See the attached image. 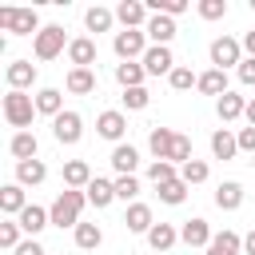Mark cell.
I'll return each instance as SVG.
<instances>
[{"instance_id": "7402d4cb", "label": "cell", "mask_w": 255, "mask_h": 255, "mask_svg": "<svg viewBox=\"0 0 255 255\" xmlns=\"http://www.w3.org/2000/svg\"><path fill=\"white\" fill-rule=\"evenodd\" d=\"M175 135H179V131H171V128H151V139H147L151 155H155V159H167L171 147H175Z\"/></svg>"}, {"instance_id": "7dc6e473", "label": "cell", "mask_w": 255, "mask_h": 255, "mask_svg": "<svg viewBox=\"0 0 255 255\" xmlns=\"http://www.w3.org/2000/svg\"><path fill=\"white\" fill-rule=\"evenodd\" d=\"M16 255H44V247H40V239H24L16 247Z\"/></svg>"}, {"instance_id": "1f68e13d", "label": "cell", "mask_w": 255, "mask_h": 255, "mask_svg": "<svg viewBox=\"0 0 255 255\" xmlns=\"http://www.w3.org/2000/svg\"><path fill=\"white\" fill-rule=\"evenodd\" d=\"M36 135L32 131H16L12 135V155H16V163H24V159H36Z\"/></svg>"}, {"instance_id": "b9f144b4", "label": "cell", "mask_w": 255, "mask_h": 255, "mask_svg": "<svg viewBox=\"0 0 255 255\" xmlns=\"http://www.w3.org/2000/svg\"><path fill=\"white\" fill-rule=\"evenodd\" d=\"M20 231H24V227L12 223V219L0 223V247H12V251H16V247H20Z\"/></svg>"}, {"instance_id": "cb8c5ba5", "label": "cell", "mask_w": 255, "mask_h": 255, "mask_svg": "<svg viewBox=\"0 0 255 255\" xmlns=\"http://www.w3.org/2000/svg\"><path fill=\"white\" fill-rule=\"evenodd\" d=\"M195 88H199V92H207V96H215V100L231 92V88H227V72H219V68H211V72H203Z\"/></svg>"}, {"instance_id": "8992f818", "label": "cell", "mask_w": 255, "mask_h": 255, "mask_svg": "<svg viewBox=\"0 0 255 255\" xmlns=\"http://www.w3.org/2000/svg\"><path fill=\"white\" fill-rule=\"evenodd\" d=\"M64 52V28L60 24H44L40 32H36V56L40 60H52V56H60Z\"/></svg>"}, {"instance_id": "74e56055", "label": "cell", "mask_w": 255, "mask_h": 255, "mask_svg": "<svg viewBox=\"0 0 255 255\" xmlns=\"http://www.w3.org/2000/svg\"><path fill=\"white\" fill-rule=\"evenodd\" d=\"M159 199H163V203H171V207H175V203H183V199H187V183H183V179L163 183V187H159Z\"/></svg>"}, {"instance_id": "7a4b0ae2", "label": "cell", "mask_w": 255, "mask_h": 255, "mask_svg": "<svg viewBox=\"0 0 255 255\" xmlns=\"http://www.w3.org/2000/svg\"><path fill=\"white\" fill-rule=\"evenodd\" d=\"M0 24H4V32H12V36L40 32V28H36V24H40L36 8H20V4H4V8H0Z\"/></svg>"}, {"instance_id": "d6986e66", "label": "cell", "mask_w": 255, "mask_h": 255, "mask_svg": "<svg viewBox=\"0 0 255 255\" xmlns=\"http://www.w3.org/2000/svg\"><path fill=\"white\" fill-rule=\"evenodd\" d=\"M124 227H128V231H143V235H147V231L155 227L151 207H147V203H131V207H128V215H124Z\"/></svg>"}, {"instance_id": "603a6c76", "label": "cell", "mask_w": 255, "mask_h": 255, "mask_svg": "<svg viewBox=\"0 0 255 255\" xmlns=\"http://www.w3.org/2000/svg\"><path fill=\"white\" fill-rule=\"evenodd\" d=\"M84 191H88V203H96V207H108V203L116 199V179H100V175H96V179H92Z\"/></svg>"}, {"instance_id": "ab89813d", "label": "cell", "mask_w": 255, "mask_h": 255, "mask_svg": "<svg viewBox=\"0 0 255 255\" xmlns=\"http://www.w3.org/2000/svg\"><path fill=\"white\" fill-rule=\"evenodd\" d=\"M167 80H171V88H175V92H187V88H195V84H199V76H191V68H179V64H175V72H171Z\"/></svg>"}, {"instance_id": "d6a6232c", "label": "cell", "mask_w": 255, "mask_h": 255, "mask_svg": "<svg viewBox=\"0 0 255 255\" xmlns=\"http://www.w3.org/2000/svg\"><path fill=\"white\" fill-rule=\"evenodd\" d=\"M104 243V231L96 227V223H80L76 227V247H84V251H96Z\"/></svg>"}, {"instance_id": "52a82bcc", "label": "cell", "mask_w": 255, "mask_h": 255, "mask_svg": "<svg viewBox=\"0 0 255 255\" xmlns=\"http://www.w3.org/2000/svg\"><path fill=\"white\" fill-rule=\"evenodd\" d=\"M139 64H143L147 76H163V72L171 76V72H175V56H171V48H163V44H151Z\"/></svg>"}, {"instance_id": "83f0119b", "label": "cell", "mask_w": 255, "mask_h": 255, "mask_svg": "<svg viewBox=\"0 0 255 255\" xmlns=\"http://www.w3.org/2000/svg\"><path fill=\"white\" fill-rule=\"evenodd\" d=\"M235 151H239V139H235L227 128H219V131L211 135V155H215V159H231Z\"/></svg>"}, {"instance_id": "3957f363", "label": "cell", "mask_w": 255, "mask_h": 255, "mask_svg": "<svg viewBox=\"0 0 255 255\" xmlns=\"http://www.w3.org/2000/svg\"><path fill=\"white\" fill-rule=\"evenodd\" d=\"M32 116H36V100L32 96H24V92H8L4 96V120L12 128H28Z\"/></svg>"}, {"instance_id": "f907efd6", "label": "cell", "mask_w": 255, "mask_h": 255, "mask_svg": "<svg viewBox=\"0 0 255 255\" xmlns=\"http://www.w3.org/2000/svg\"><path fill=\"white\" fill-rule=\"evenodd\" d=\"M247 124H251V128H255V96H251V100H247Z\"/></svg>"}, {"instance_id": "f35d334b", "label": "cell", "mask_w": 255, "mask_h": 255, "mask_svg": "<svg viewBox=\"0 0 255 255\" xmlns=\"http://www.w3.org/2000/svg\"><path fill=\"white\" fill-rule=\"evenodd\" d=\"M135 195H139V179H135V175H116V199L128 203V199H135Z\"/></svg>"}, {"instance_id": "f1b7e54d", "label": "cell", "mask_w": 255, "mask_h": 255, "mask_svg": "<svg viewBox=\"0 0 255 255\" xmlns=\"http://www.w3.org/2000/svg\"><path fill=\"white\" fill-rule=\"evenodd\" d=\"M215 203H219L223 211H235V207L243 203V187H239L235 179H227V183H219V187H215Z\"/></svg>"}, {"instance_id": "e575fe53", "label": "cell", "mask_w": 255, "mask_h": 255, "mask_svg": "<svg viewBox=\"0 0 255 255\" xmlns=\"http://www.w3.org/2000/svg\"><path fill=\"white\" fill-rule=\"evenodd\" d=\"M84 24H88V32H108L112 28V12L108 8H88V16H84Z\"/></svg>"}, {"instance_id": "816d5d0a", "label": "cell", "mask_w": 255, "mask_h": 255, "mask_svg": "<svg viewBox=\"0 0 255 255\" xmlns=\"http://www.w3.org/2000/svg\"><path fill=\"white\" fill-rule=\"evenodd\" d=\"M251 12H255V0H251Z\"/></svg>"}, {"instance_id": "4316f807", "label": "cell", "mask_w": 255, "mask_h": 255, "mask_svg": "<svg viewBox=\"0 0 255 255\" xmlns=\"http://www.w3.org/2000/svg\"><path fill=\"white\" fill-rule=\"evenodd\" d=\"M36 112H40V116H52V120H56V116L64 112V96H60L56 88H44V92H36Z\"/></svg>"}, {"instance_id": "484cf974", "label": "cell", "mask_w": 255, "mask_h": 255, "mask_svg": "<svg viewBox=\"0 0 255 255\" xmlns=\"http://www.w3.org/2000/svg\"><path fill=\"white\" fill-rule=\"evenodd\" d=\"M135 163H139V151H135L131 143H116V151H112V167H116L120 175H131Z\"/></svg>"}, {"instance_id": "9a60e30c", "label": "cell", "mask_w": 255, "mask_h": 255, "mask_svg": "<svg viewBox=\"0 0 255 255\" xmlns=\"http://www.w3.org/2000/svg\"><path fill=\"white\" fill-rule=\"evenodd\" d=\"M68 60H72V68H92V64H96V44H92L88 36L72 40V44H68Z\"/></svg>"}, {"instance_id": "30bf717a", "label": "cell", "mask_w": 255, "mask_h": 255, "mask_svg": "<svg viewBox=\"0 0 255 255\" xmlns=\"http://www.w3.org/2000/svg\"><path fill=\"white\" fill-rule=\"evenodd\" d=\"M96 131H100L104 139H120V135L128 131V120H124V112H116V108L100 112V120H96Z\"/></svg>"}, {"instance_id": "d4e9b609", "label": "cell", "mask_w": 255, "mask_h": 255, "mask_svg": "<svg viewBox=\"0 0 255 255\" xmlns=\"http://www.w3.org/2000/svg\"><path fill=\"white\" fill-rule=\"evenodd\" d=\"M215 112H219V120H239V116H247V100L235 96V92H227V96L215 100Z\"/></svg>"}, {"instance_id": "836d02e7", "label": "cell", "mask_w": 255, "mask_h": 255, "mask_svg": "<svg viewBox=\"0 0 255 255\" xmlns=\"http://www.w3.org/2000/svg\"><path fill=\"white\" fill-rule=\"evenodd\" d=\"M147 179H151L155 187H163V183H171V179H179V175H175V163H167V159H155V163L147 167Z\"/></svg>"}, {"instance_id": "5b68a950", "label": "cell", "mask_w": 255, "mask_h": 255, "mask_svg": "<svg viewBox=\"0 0 255 255\" xmlns=\"http://www.w3.org/2000/svg\"><path fill=\"white\" fill-rule=\"evenodd\" d=\"M143 36H147V32H139V28H124V32H116V44H112L116 56H120L124 64L135 60V56L143 60V52H147V48H143Z\"/></svg>"}, {"instance_id": "d590c367", "label": "cell", "mask_w": 255, "mask_h": 255, "mask_svg": "<svg viewBox=\"0 0 255 255\" xmlns=\"http://www.w3.org/2000/svg\"><path fill=\"white\" fill-rule=\"evenodd\" d=\"M191 159H195V155H191V139L179 131V135H175V147H171V155H167V163H179V167H183V163H191Z\"/></svg>"}, {"instance_id": "2e32d148", "label": "cell", "mask_w": 255, "mask_h": 255, "mask_svg": "<svg viewBox=\"0 0 255 255\" xmlns=\"http://www.w3.org/2000/svg\"><path fill=\"white\" fill-rule=\"evenodd\" d=\"M64 88L76 92V96H88V92H96V72L92 68H72L64 76Z\"/></svg>"}, {"instance_id": "f546056e", "label": "cell", "mask_w": 255, "mask_h": 255, "mask_svg": "<svg viewBox=\"0 0 255 255\" xmlns=\"http://www.w3.org/2000/svg\"><path fill=\"white\" fill-rule=\"evenodd\" d=\"M175 239H179V231H175L171 223H155V227L147 231V247H151V251H167Z\"/></svg>"}, {"instance_id": "c3c4849f", "label": "cell", "mask_w": 255, "mask_h": 255, "mask_svg": "<svg viewBox=\"0 0 255 255\" xmlns=\"http://www.w3.org/2000/svg\"><path fill=\"white\" fill-rule=\"evenodd\" d=\"M243 52H247V56H251V60H255V28H251V32H247V36H243Z\"/></svg>"}, {"instance_id": "ba28073f", "label": "cell", "mask_w": 255, "mask_h": 255, "mask_svg": "<svg viewBox=\"0 0 255 255\" xmlns=\"http://www.w3.org/2000/svg\"><path fill=\"white\" fill-rule=\"evenodd\" d=\"M80 131H84L80 112H60V116L52 120V135H56L60 143H76V139H80Z\"/></svg>"}, {"instance_id": "5bb4252c", "label": "cell", "mask_w": 255, "mask_h": 255, "mask_svg": "<svg viewBox=\"0 0 255 255\" xmlns=\"http://www.w3.org/2000/svg\"><path fill=\"white\" fill-rule=\"evenodd\" d=\"M92 179H96V175H92V167H88L84 159H68V163H64V187H76V191H84Z\"/></svg>"}, {"instance_id": "f6af8a7d", "label": "cell", "mask_w": 255, "mask_h": 255, "mask_svg": "<svg viewBox=\"0 0 255 255\" xmlns=\"http://www.w3.org/2000/svg\"><path fill=\"white\" fill-rule=\"evenodd\" d=\"M239 80L255 88V60H251V56H243V64H239Z\"/></svg>"}, {"instance_id": "bcb514c9", "label": "cell", "mask_w": 255, "mask_h": 255, "mask_svg": "<svg viewBox=\"0 0 255 255\" xmlns=\"http://www.w3.org/2000/svg\"><path fill=\"white\" fill-rule=\"evenodd\" d=\"M235 139H239V151H255V128H243Z\"/></svg>"}, {"instance_id": "4dcf8cb0", "label": "cell", "mask_w": 255, "mask_h": 255, "mask_svg": "<svg viewBox=\"0 0 255 255\" xmlns=\"http://www.w3.org/2000/svg\"><path fill=\"white\" fill-rule=\"evenodd\" d=\"M116 80H120L124 92H128V88H143V64H135V60L120 64V68H116Z\"/></svg>"}, {"instance_id": "60d3db41", "label": "cell", "mask_w": 255, "mask_h": 255, "mask_svg": "<svg viewBox=\"0 0 255 255\" xmlns=\"http://www.w3.org/2000/svg\"><path fill=\"white\" fill-rule=\"evenodd\" d=\"M147 100H151L147 88H128V92H124V108H128V112H143Z\"/></svg>"}, {"instance_id": "8d00e7d4", "label": "cell", "mask_w": 255, "mask_h": 255, "mask_svg": "<svg viewBox=\"0 0 255 255\" xmlns=\"http://www.w3.org/2000/svg\"><path fill=\"white\" fill-rule=\"evenodd\" d=\"M179 179H183L187 187H191V183H203V179H207V163H203V159L183 163V167H179Z\"/></svg>"}, {"instance_id": "44dd1931", "label": "cell", "mask_w": 255, "mask_h": 255, "mask_svg": "<svg viewBox=\"0 0 255 255\" xmlns=\"http://www.w3.org/2000/svg\"><path fill=\"white\" fill-rule=\"evenodd\" d=\"M116 16H120V24L124 28H139V24H147L151 16H147V8L139 4V0H124L120 8H116Z\"/></svg>"}, {"instance_id": "ac0fdd59", "label": "cell", "mask_w": 255, "mask_h": 255, "mask_svg": "<svg viewBox=\"0 0 255 255\" xmlns=\"http://www.w3.org/2000/svg\"><path fill=\"white\" fill-rule=\"evenodd\" d=\"M24 207H28L24 187H20V183H4V187H0V211H4V215H20Z\"/></svg>"}, {"instance_id": "ee69618b", "label": "cell", "mask_w": 255, "mask_h": 255, "mask_svg": "<svg viewBox=\"0 0 255 255\" xmlns=\"http://www.w3.org/2000/svg\"><path fill=\"white\" fill-rule=\"evenodd\" d=\"M155 12H163V16H179V12H187V0H155Z\"/></svg>"}, {"instance_id": "9c48e42d", "label": "cell", "mask_w": 255, "mask_h": 255, "mask_svg": "<svg viewBox=\"0 0 255 255\" xmlns=\"http://www.w3.org/2000/svg\"><path fill=\"white\" fill-rule=\"evenodd\" d=\"M4 80H8L12 92H24V88L36 84V64H32V60H12L8 72H4Z\"/></svg>"}, {"instance_id": "4fadbf2b", "label": "cell", "mask_w": 255, "mask_h": 255, "mask_svg": "<svg viewBox=\"0 0 255 255\" xmlns=\"http://www.w3.org/2000/svg\"><path fill=\"white\" fill-rule=\"evenodd\" d=\"M143 32H147L155 44H163V48H167V44H171V36H175V20H171V16H163V12H155V16L143 24Z\"/></svg>"}, {"instance_id": "8fae6325", "label": "cell", "mask_w": 255, "mask_h": 255, "mask_svg": "<svg viewBox=\"0 0 255 255\" xmlns=\"http://www.w3.org/2000/svg\"><path fill=\"white\" fill-rule=\"evenodd\" d=\"M16 223H20V227H24V231H28L32 239H36V235H40V231H44V227L52 223V215H48L44 207H36V203H28V207H24L20 215H16Z\"/></svg>"}, {"instance_id": "7bdbcfd3", "label": "cell", "mask_w": 255, "mask_h": 255, "mask_svg": "<svg viewBox=\"0 0 255 255\" xmlns=\"http://www.w3.org/2000/svg\"><path fill=\"white\" fill-rule=\"evenodd\" d=\"M199 16H203V20H219V16H227V0H203V4H199Z\"/></svg>"}, {"instance_id": "277c9868", "label": "cell", "mask_w": 255, "mask_h": 255, "mask_svg": "<svg viewBox=\"0 0 255 255\" xmlns=\"http://www.w3.org/2000/svg\"><path fill=\"white\" fill-rule=\"evenodd\" d=\"M207 56H211V64H215L219 72H227L231 64H243V44L231 40V36H215L211 48H207Z\"/></svg>"}, {"instance_id": "681fc988", "label": "cell", "mask_w": 255, "mask_h": 255, "mask_svg": "<svg viewBox=\"0 0 255 255\" xmlns=\"http://www.w3.org/2000/svg\"><path fill=\"white\" fill-rule=\"evenodd\" d=\"M243 255H255V227L243 235Z\"/></svg>"}, {"instance_id": "ffe728a7", "label": "cell", "mask_w": 255, "mask_h": 255, "mask_svg": "<svg viewBox=\"0 0 255 255\" xmlns=\"http://www.w3.org/2000/svg\"><path fill=\"white\" fill-rule=\"evenodd\" d=\"M207 255H243V239L235 231H219V235H211Z\"/></svg>"}, {"instance_id": "6da1fadb", "label": "cell", "mask_w": 255, "mask_h": 255, "mask_svg": "<svg viewBox=\"0 0 255 255\" xmlns=\"http://www.w3.org/2000/svg\"><path fill=\"white\" fill-rule=\"evenodd\" d=\"M84 203H88V195H84V191L64 187V191L56 195V203L48 207V215H52V223H56V227H80V211H84Z\"/></svg>"}, {"instance_id": "7c38bea8", "label": "cell", "mask_w": 255, "mask_h": 255, "mask_svg": "<svg viewBox=\"0 0 255 255\" xmlns=\"http://www.w3.org/2000/svg\"><path fill=\"white\" fill-rule=\"evenodd\" d=\"M179 239L187 243V247H207L211 243V227H207V219H187L183 227H179Z\"/></svg>"}, {"instance_id": "e0dca14e", "label": "cell", "mask_w": 255, "mask_h": 255, "mask_svg": "<svg viewBox=\"0 0 255 255\" xmlns=\"http://www.w3.org/2000/svg\"><path fill=\"white\" fill-rule=\"evenodd\" d=\"M44 175H48L44 159H24V163H16V183H20V187H36V183H44Z\"/></svg>"}]
</instances>
